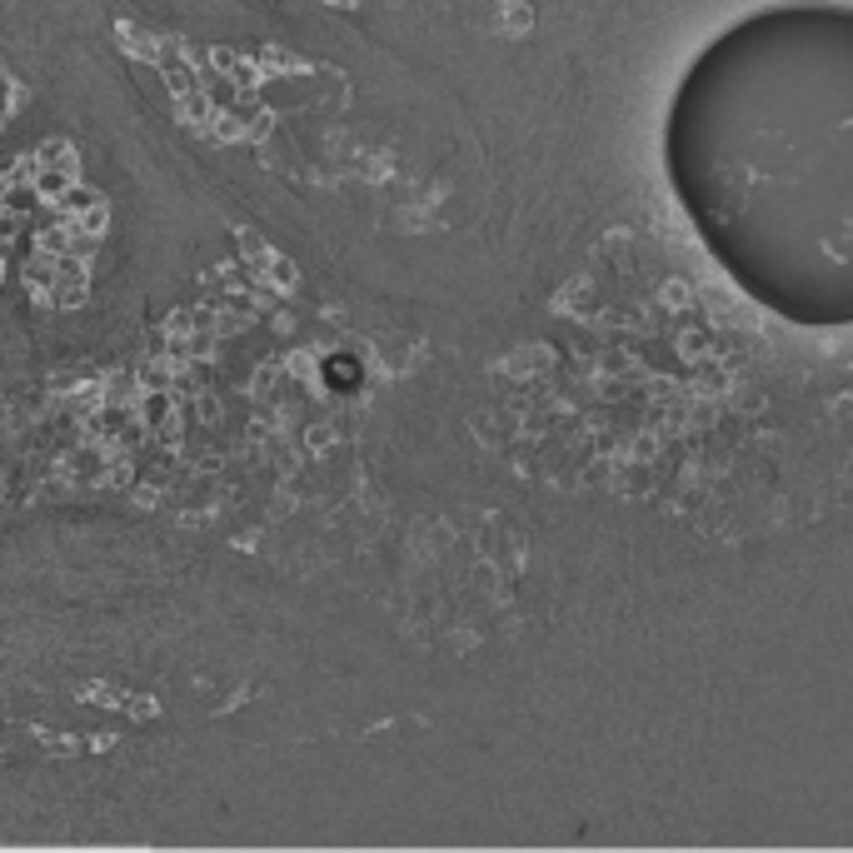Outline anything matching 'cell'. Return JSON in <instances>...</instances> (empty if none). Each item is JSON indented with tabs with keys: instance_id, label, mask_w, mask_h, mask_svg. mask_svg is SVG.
Returning <instances> with one entry per match:
<instances>
[{
	"instance_id": "6da1fadb",
	"label": "cell",
	"mask_w": 853,
	"mask_h": 853,
	"mask_svg": "<svg viewBox=\"0 0 853 853\" xmlns=\"http://www.w3.org/2000/svg\"><path fill=\"white\" fill-rule=\"evenodd\" d=\"M664 181L743 300L803 330H853V6L739 16L679 75Z\"/></svg>"
}]
</instances>
